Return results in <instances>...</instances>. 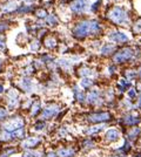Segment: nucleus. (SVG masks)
<instances>
[{
  "mask_svg": "<svg viewBox=\"0 0 141 157\" xmlns=\"http://www.w3.org/2000/svg\"><path fill=\"white\" fill-rule=\"evenodd\" d=\"M108 18L115 24H126V22H128L127 12L121 7H114L108 13Z\"/></svg>",
  "mask_w": 141,
  "mask_h": 157,
  "instance_id": "f257e3e1",
  "label": "nucleus"
},
{
  "mask_svg": "<svg viewBox=\"0 0 141 157\" xmlns=\"http://www.w3.org/2000/svg\"><path fill=\"white\" fill-rule=\"evenodd\" d=\"M74 37L78 39H84L90 34V21H81L73 29Z\"/></svg>",
  "mask_w": 141,
  "mask_h": 157,
  "instance_id": "f03ea898",
  "label": "nucleus"
},
{
  "mask_svg": "<svg viewBox=\"0 0 141 157\" xmlns=\"http://www.w3.org/2000/svg\"><path fill=\"white\" fill-rule=\"evenodd\" d=\"M24 124H25L24 118H21V117H15V118H12L11 121H7L6 123H4V124H3V129L6 130V131L12 133V131L19 129V128H23Z\"/></svg>",
  "mask_w": 141,
  "mask_h": 157,
  "instance_id": "7ed1b4c3",
  "label": "nucleus"
},
{
  "mask_svg": "<svg viewBox=\"0 0 141 157\" xmlns=\"http://www.w3.org/2000/svg\"><path fill=\"white\" fill-rule=\"evenodd\" d=\"M132 56H133L132 48H123L114 55V61L118 63H121V62H125V61L132 59Z\"/></svg>",
  "mask_w": 141,
  "mask_h": 157,
  "instance_id": "20e7f679",
  "label": "nucleus"
},
{
  "mask_svg": "<svg viewBox=\"0 0 141 157\" xmlns=\"http://www.w3.org/2000/svg\"><path fill=\"white\" fill-rule=\"evenodd\" d=\"M111 114L110 113H95L88 116V121L94 122V123H99V122H106L111 120Z\"/></svg>",
  "mask_w": 141,
  "mask_h": 157,
  "instance_id": "39448f33",
  "label": "nucleus"
},
{
  "mask_svg": "<svg viewBox=\"0 0 141 157\" xmlns=\"http://www.w3.org/2000/svg\"><path fill=\"white\" fill-rule=\"evenodd\" d=\"M88 6V0H75V1L70 5V10L77 13H82L87 10Z\"/></svg>",
  "mask_w": 141,
  "mask_h": 157,
  "instance_id": "423d86ee",
  "label": "nucleus"
},
{
  "mask_svg": "<svg viewBox=\"0 0 141 157\" xmlns=\"http://www.w3.org/2000/svg\"><path fill=\"white\" fill-rule=\"evenodd\" d=\"M59 113V107L57 104H51V106L46 107L42 111V118H52L54 117Z\"/></svg>",
  "mask_w": 141,
  "mask_h": 157,
  "instance_id": "0eeeda50",
  "label": "nucleus"
},
{
  "mask_svg": "<svg viewBox=\"0 0 141 157\" xmlns=\"http://www.w3.org/2000/svg\"><path fill=\"white\" fill-rule=\"evenodd\" d=\"M40 141H41V138H39V137H29L21 142V147L24 149H29V148H33L37 144H39Z\"/></svg>",
  "mask_w": 141,
  "mask_h": 157,
  "instance_id": "6e6552de",
  "label": "nucleus"
},
{
  "mask_svg": "<svg viewBox=\"0 0 141 157\" xmlns=\"http://www.w3.org/2000/svg\"><path fill=\"white\" fill-rule=\"evenodd\" d=\"M108 37H110L111 40H113L115 42H126V41H128V37L125 35V34L121 33V32H118V31L112 32Z\"/></svg>",
  "mask_w": 141,
  "mask_h": 157,
  "instance_id": "1a4fd4ad",
  "label": "nucleus"
},
{
  "mask_svg": "<svg viewBox=\"0 0 141 157\" xmlns=\"http://www.w3.org/2000/svg\"><path fill=\"white\" fill-rule=\"evenodd\" d=\"M20 87L27 93H32L34 90V83L29 77H24L20 81Z\"/></svg>",
  "mask_w": 141,
  "mask_h": 157,
  "instance_id": "9d476101",
  "label": "nucleus"
},
{
  "mask_svg": "<svg viewBox=\"0 0 141 157\" xmlns=\"http://www.w3.org/2000/svg\"><path fill=\"white\" fill-rule=\"evenodd\" d=\"M106 138H107V141H110V142L116 141L119 138V131L115 129H108L107 133H106Z\"/></svg>",
  "mask_w": 141,
  "mask_h": 157,
  "instance_id": "9b49d317",
  "label": "nucleus"
},
{
  "mask_svg": "<svg viewBox=\"0 0 141 157\" xmlns=\"http://www.w3.org/2000/svg\"><path fill=\"white\" fill-rule=\"evenodd\" d=\"M101 31V26L97 20L90 21V34H98Z\"/></svg>",
  "mask_w": 141,
  "mask_h": 157,
  "instance_id": "f8f14e48",
  "label": "nucleus"
},
{
  "mask_svg": "<svg viewBox=\"0 0 141 157\" xmlns=\"http://www.w3.org/2000/svg\"><path fill=\"white\" fill-rule=\"evenodd\" d=\"M99 96H100V93H99L98 90L91 92L90 94H88V96H87L88 103H98V102H100V101H99Z\"/></svg>",
  "mask_w": 141,
  "mask_h": 157,
  "instance_id": "ddd939ff",
  "label": "nucleus"
},
{
  "mask_svg": "<svg viewBox=\"0 0 141 157\" xmlns=\"http://www.w3.org/2000/svg\"><path fill=\"white\" fill-rule=\"evenodd\" d=\"M123 122H125V124H127V126H134L139 122V118L135 117V116L128 115V116H126L125 118H123Z\"/></svg>",
  "mask_w": 141,
  "mask_h": 157,
  "instance_id": "4468645a",
  "label": "nucleus"
},
{
  "mask_svg": "<svg viewBox=\"0 0 141 157\" xmlns=\"http://www.w3.org/2000/svg\"><path fill=\"white\" fill-rule=\"evenodd\" d=\"M58 154L60 157H72L74 155V150L73 149H59Z\"/></svg>",
  "mask_w": 141,
  "mask_h": 157,
  "instance_id": "2eb2a0df",
  "label": "nucleus"
},
{
  "mask_svg": "<svg viewBox=\"0 0 141 157\" xmlns=\"http://www.w3.org/2000/svg\"><path fill=\"white\" fill-rule=\"evenodd\" d=\"M106 126L105 124H100V126H94V127H91V128H88L87 130H86V133L87 134H90V135H92V134H95V133H99V131H101L103 128H105Z\"/></svg>",
  "mask_w": 141,
  "mask_h": 157,
  "instance_id": "dca6fc26",
  "label": "nucleus"
},
{
  "mask_svg": "<svg viewBox=\"0 0 141 157\" xmlns=\"http://www.w3.org/2000/svg\"><path fill=\"white\" fill-rule=\"evenodd\" d=\"M114 49H115L114 46H112V45H106V46H103V47L101 48V53H102L103 55H108V54L112 53Z\"/></svg>",
  "mask_w": 141,
  "mask_h": 157,
  "instance_id": "f3484780",
  "label": "nucleus"
},
{
  "mask_svg": "<svg viewBox=\"0 0 141 157\" xmlns=\"http://www.w3.org/2000/svg\"><path fill=\"white\" fill-rule=\"evenodd\" d=\"M45 46H46L47 48H54V47L57 46V41H55V39H54V38H52V37L47 38V39L45 40Z\"/></svg>",
  "mask_w": 141,
  "mask_h": 157,
  "instance_id": "a211bd4d",
  "label": "nucleus"
},
{
  "mask_svg": "<svg viewBox=\"0 0 141 157\" xmlns=\"http://www.w3.org/2000/svg\"><path fill=\"white\" fill-rule=\"evenodd\" d=\"M25 136V129L19 128L14 131H12V137H16V138H24Z\"/></svg>",
  "mask_w": 141,
  "mask_h": 157,
  "instance_id": "6ab92c4d",
  "label": "nucleus"
},
{
  "mask_svg": "<svg viewBox=\"0 0 141 157\" xmlns=\"http://www.w3.org/2000/svg\"><path fill=\"white\" fill-rule=\"evenodd\" d=\"M14 8H16V4L14 1H10L6 5L3 6V11L4 12H11V11H14Z\"/></svg>",
  "mask_w": 141,
  "mask_h": 157,
  "instance_id": "aec40b11",
  "label": "nucleus"
},
{
  "mask_svg": "<svg viewBox=\"0 0 141 157\" xmlns=\"http://www.w3.org/2000/svg\"><path fill=\"white\" fill-rule=\"evenodd\" d=\"M11 138H12V133L6 131V130H3L0 133V139L1 141H10Z\"/></svg>",
  "mask_w": 141,
  "mask_h": 157,
  "instance_id": "412c9836",
  "label": "nucleus"
},
{
  "mask_svg": "<svg viewBox=\"0 0 141 157\" xmlns=\"http://www.w3.org/2000/svg\"><path fill=\"white\" fill-rule=\"evenodd\" d=\"M140 134V129L139 128H136V129H132L129 133H128V138L131 139V141H134V139H136V137H138V135Z\"/></svg>",
  "mask_w": 141,
  "mask_h": 157,
  "instance_id": "4be33fe9",
  "label": "nucleus"
},
{
  "mask_svg": "<svg viewBox=\"0 0 141 157\" xmlns=\"http://www.w3.org/2000/svg\"><path fill=\"white\" fill-rule=\"evenodd\" d=\"M92 80L90 79V77H84L82 80H81V82H80V84L84 87V88H90V87L92 86Z\"/></svg>",
  "mask_w": 141,
  "mask_h": 157,
  "instance_id": "5701e85b",
  "label": "nucleus"
},
{
  "mask_svg": "<svg viewBox=\"0 0 141 157\" xmlns=\"http://www.w3.org/2000/svg\"><path fill=\"white\" fill-rule=\"evenodd\" d=\"M74 92H75V96H77V100L79 101V102H82L84 100H85V94L78 88V87H75L74 88Z\"/></svg>",
  "mask_w": 141,
  "mask_h": 157,
  "instance_id": "b1692460",
  "label": "nucleus"
},
{
  "mask_svg": "<svg viewBox=\"0 0 141 157\" xmlns=\"http://www.w3.org/2000/svg\"><path fill=\"white\" fill-rule=\"evenodd\" d=\"M47 24L48 25H51V26H55L57 24H58V19L55 18V16L54 15H48L47 16Z\"/></svg>",
  "mask_w": 141,
  "mask_h": 157,
  "instance_id": "393cba45",
  "label": "nucleus"
},
{
  "mask_svg": "<svg viewBox=\"0 0 141 157\" xmlns=\"http://www.w3.org/2000/svg\"><path fill=\"white\" fill-rule=\"evenodd\" d=\"M40 103L39 102H35L34 104H33V107H32V116H35V115H37L38 113H39V110H40Z\"/></svg>",
  "mask_w": 141,
  "mask_h": 157,
  "instance_id": "a878e982",
  "label": "nucleus"
},
{
  "mask_svg": "<svg viewBox=\"0 0 141 157\" xmlns=\"http://www.w3.org/2000/svg\"><path fill=\"white\" fill-rule=\"evenodd\" d=\"M92 74H93V72L91 71L90 68H82L81 71H80V75L81 76H90Z\"/></svg>",
  "mask_w": 141,
  "mask_h": 157,
  "instance_id": "bb28decb",
  "label": "nucleus"
},
{
  "mask_svg": "<svg viewBox=\"0 0 141 157\" xmlns=\"http://www.w3.org/2000/svg\"><path fill=\"white\" fill-rule=\"evenodd\" d=\"M18 92L14 90V89H11L8 92V100H18Z\"/></svg>",
  "mask_w": 141,
  "mask_h": 157,
  "instance_id": "cd10ccee",
  "label": "nucleus"
},
{
  "mask_svg": "<svg viewBox=\"0 0 141 157\" xmlns=\"http://www.w3.org/2000/svg\"><path fill=\"white\" fill-rule=\"evenodd\" d=\"M44 128H45V123H44V122H39V123H37V124L34 126V130H37V131H40Z\"/></svg>",
  "mask_w": 141,
  "mask_h": 157,
  "instance_id": "c85d7f7f",
  "label": "nucleus"
},
{
  "mask_svg": "<svg viewBox=\"0 0 141 157\" xmlns=\"http://www.w3.org/2000/svg\"><path fill=\"white\" fill-rule=\"evenodd\" d=\"M59 65H60L62 68H69V66H70V63H69L67 60H65V59L60 60V61H59Z\"/></svg>",
  "mask_w": 141,
  "mask_h": 157,
  "instance_id": "c756f323",
  "label": "nucleus"
},
{
  "mask_svg": "<svg viewBox=\"0 0 141 157\" xmlns=\"http://www.w3.org/2000/svg\"><path fill=\"white\" fill-rule=\"evenodd\" d=\"M8 107L10 108L18 107V100H8Z\"/></svg>",
  "mask_w": 141,
  "mask_h": 157,
  "instance_id": "7c9ffc66",
  "label": "nucleus"
},
{
  "mask_svg": "<svg viewBox=\"0 0 141 157\" xmlns=\"http://www.w3.org/2000/svg\"><path fill=\"white\" fill-rule=\"evenodd\" d=\"M39 46H40L39 41H33L32 45H31V49H32V50H38V49H39Z\"/></svg>",
  "mask_w": 141,
  "mask_h": 157,
  "instance_id": "2f4dec72",
  "label": "nucleus"
},
{
  "mask_svg": "<svg viewBox=\"0 0 141 157\" xmlns=\"http://www.w3.org/2000/svg\"><path fill=\"white\" fill-rule=\"evenodd\" d=\"M134 31L138 32V33L141 32V19H140L139 21H136V24H135V26H134Z\"/></svg>",
  "mask_w": 141,
  "mask_h": 157,
  "instance_id": "473e14b6",
  "label": "nucleus"
},
{
  "mask_svg": "<svg viewBox=\"0 0 141 157\" xmlns=\"http://www.w3.org/2000/svg\"><path fill=\"white\" fill-rule=\"evenodd\" d=\"M135 75H136V73H135V72H133V71H128V72L126 73V76H127L128 79H134V77H135Z\"/></svg>",
  "mask_w": 141,
  "mask_h": 157,
  "instance_id": "72a5a7b5",
  "label": "nucleus"
},
{
  "mask_svg": "<svg viewBox=\"0 0 141 157\" xmlns=\"http://www.w3.org/2000/svg\"><path fill=\"white\" fill-rule=\"evenodd\" d=\"M100 4H101V0H98V1L92 6V11H93V12H97V10L100 7Z\"/></svg>",
  "mask_w": 141,
  "mask_h": 157,
  "instance_id": "f704fd0d",
  "label": "nucleus"
},
{
  "mask_svg": "<svg viewBox=\"0 0 141 157\" xmlns=\"http://www.w3.org/2000/svg\"><path fill=\"white\" fill-rule=\"evenodd\" d=\"M37 15L39 16V18H45V16H46L47 14H46V12H45L44 10H39V11L37 12Z\"/></svg>",
  "mask_w": 141,
  "mask_h": 157,
  "instance_id": "c9c22d12",
  "label": "nucleus"
},
{
  "mask_svg": "<svg viewBox=\"0 0 141 157\" xmlns=\"http://www.w3.org/2000/svg\"><path fill=\"white\" fill-rule=\"evenodd\" d=\"M129 147H131V144L129 143H125V147H123V148H120L119 149V151H123V152H126V151H128L129 150Z\"/></svg>",
  "mask_w": 141,
  "mask_h": 157,
  "instance_id": "e433bc0d",
  "label": "nucleus"
},
{
  "mask_svg": "<svg viewBox=\"0 0 141 157\" xmlns=\"http://www.w3.org/2000/svg\"><path fill=\"white\" fill-rule=\"evenodd\" d=\"M6 116H7V110H5V109H0V120L5 118Z\"/></svg>",
  "mask_w": 141,
  "mask_h": 157,
  "instance_id": "4c0bfd02",
  "label": "nucleus"
},
{
  "mask_svg": "<svg viewBox=\"0 0 141 157\" xmlns=\"http://www.w3.org/2000/svg\"><path fill=\"white\" fill-rule=\"evenodd\" d=\"M15 151L14 150H8V151H6V152H4L1 156H0V157H8L10 155H12V154H14Z\"/></svg>",
  "mask_w": 141,
  "mask_h": 157,
  "instance_id": "58836bf2",
  "label": "nucleus"
},
{
  "mask_svg": "<svg viewBox=\"0 0 141 157\" xmlns=\"http://www.w3.org/2000/svg\"><path fill=\"white\" fill-rule=\"evenodd\" d=\"M6 48V46H5V43H4V41L0 39V50H4Z\"/></svg>",
  "mask_w": 141,
  "mask_h": 157,
  "instance_id": "ea45409f",
  "label": "nucleus"
},
{
  "mask_svg": "<svg viewBox=\"0 0 141 157\" xmlns=\"http://www.w3.org/2000/svg\"><path fill=\"white\" fill-rule=\"evenodd\" d=\"M128 95H129V97H135V90H134V89H131V90L128 92Z\"/></svg>",
  "mask_w": 141,
  "mask_h": 157,
  "instance_id": "a19ab883",
  "label": "nucleus"
},
{
  "mask_svg": "<svg viewBox=\"0 0 141 157\" xmlns=\"http://www.w3.org/2000/svg\"><path fill=\"white\" fill-rule=\"evenodd\" d=\"M5 29H7V25H5V24L0 25V32H4Z\"/></svg>",
  "mask_w": 141,
  "mask_h": 157,
  "instance_id": "79ce46f5",
  "label": "nucleus"
},
{
  "mask_svg": "<svg viewBox=\"0 0 141 157\" xmlns=\"http://www.w3.org/2000/svg\"><path fill=\"white\" fill-rule=\"evenodd\" d=\"M47 157H57V155H55L54 152H49V154L47 155Z\"/></svg>",
  "mask_w": 141,
  "mask_h": 157,
  "instance_id": "37998d69",
  "label": "nucleus"
},
{
  "mask_svg": "<svg viewBox=\"0 0 141 157\" xmlns=\"http://www.w3.org/2000/svg\"><path fill=\"white\" fill-rule=\"evenodd\" d=\"M4 92V87H3V84H0V94H1Z\"/></svg>",
  "mask_w": 141,
  "mask_h": 157,
  "instance_id": "c03bdc74",
  "label": "nucleus"
},
{
  "mask_svg": "<svg viewBox=\"0 0 141 157\" xmlns=\"http://www.w3.org/2000/svg\"><path fill=\"white\" fill-rule=\"evenodd\" d=\"M139 107H141V95H140V99H139V104H138Z\"/></svg>",
  "mask_w": 141,
  "mask_h": 157,
  "instance_id": "a18cd8bd",
  "label": "nucleus"
},
{
  "mask_svg": "<svg viewBox=\"0 0 141 157\" xmlns=\"http://www.w3.org/2000/svg\"><path fill=\"white\" fill-rule=\"evenodd\" d=\"M135 157H141V154H139V155H136Z\"/></svg>",
  "mask_w": 141,
  "mask_h": 157,
  "instance_id": "49530a36",
  "label": "nucleus"
},
{
  "mask_svg": "<svg viewBox=\"0 0 141 157\" xmlns=\"http://www.w3.org/2000/svg\"><path fill=\"white\" fill-rule=\"evenodd\" d=\"M140 77H141V69H140Z\"/></svg>",
  "mask_w": 141,
  "mask_h": 157,
  "instance_id": "de8ad7c7",
  "label": "nucleus"
},
{
  "mask_svg": "<svg viewBox=\"0 0 141 157\" xmlns=\"http://www.w3.org/2000/svg\"><path fill=\"white\" fill-rule=\"evenodd\" d=\"M0 67H1V61H0Z\"/></svg>",
  "mask_w": 141,
  "mask_h": 157,
  "instance_id": "09e8293b",
  "label": "nucleus"
}]
</instances>
